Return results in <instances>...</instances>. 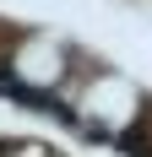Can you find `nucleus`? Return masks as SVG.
I'll use <instances>...</instances> for the list:
<instances>
[{"label":"nucleus","instance_id":"1","mask_svg":"<svg viewBox=\"0 0 152 157\" xmlns=\"http://www.w3.org/2000/svg\"><path fill=\"white\" fill-rule=\"evenodd\" d=\"M16 71H22V81H33V87H49V81L60 76V49L49 44V38H38V44H27L16 54Z\"/></svg>","mask_w":152,"mask_h":157}]
</instances>
